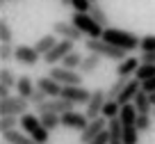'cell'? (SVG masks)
I'll use <instances>...</instances> for the list:
<instances>
[{"instance_id":"6da1fadb","label":"cell","mask_w":155,"mask_h":144,"mask_svg":"<svg viewBox=\"0 0 155 144\" xmlns=\"http://www.w3.org/2000/svg\"><path fill=\"white\" fill-rule=\"evenodd\" d=\"M103 39L110 41V43H114V46H119V48H123L126 53L137 50L139 43H141V37H137L135 32H128V30H119V28H105Z\"/></svg>"},{"instance_id":"7a4b0ae2","label":"cell","mask_w":155,"mask_h":144,"mask_svg":"<svg viewBox=\"0 0 155 144\" xmlns=\"http://www.w3.org/2000/svg\"><path fill=\"white\" fill-rule=\"evenodd\" d=\"M21 128H23L28 135H32L39 144H48L50 142V130L44 126L41 117L34 115V112H25V115H21Z\"/></svg>"},{"instance_id":"3957f363","label":"cell","mask_w":155,"mask_h":144,"mask_svg":"<svg viewBox=\"0 0 155 144\" xmlns=\"http://www.w3.org/2000/svg\"><path fill=\"white\" fill-rule=\"evenodd\" d=\"M84 48H87V53H98L105 60H116V62H121V60L128 57V53L123 50V48L105 41L103 37L101 39H87V41H84Z\"/></svg>"},{"instance_id":"277c9868","label":"cell","mask_w":155,"mask_h":144,"mask_svg":"<svg viewBox=\"0 0 155 144\" xmlns=\"http://www.w3.org/2000/svg\"><path fill=\"white\" fill-rule=\"evenodd\" d=\"M71 23L82 30V34L87 39H101L103 32H105V28H103L89 12H73L71 14Z\"/></svg>"},{"instance_id":"5b68a950","label":"cell","mask_w":155,"mask_h":144,"mask_svg":"<svg viewBox=\"0 0 155 144\" xmlns=\"http://www.w3.org/2000/svg\"><path fill=\"white\" fill-rule=\"evenodd\" d=\"M50 78H55L57 82H62V85H82L84 76L80 71H75V69H66L64 64H53L48 71Z\"/></svg>"},{"instance_id":"8992f818","label":"cell","mask_w":155,"mask_h":144,"mask_svg":"<svg viewBox=\"0 0 155 144\" xmlns=\"http://www.w3.org/2000/svg\"><path fill=\"white\" fill-rule=\"evenodd\" d=\"M75 43H78V41H71V39H59V41L55 43V48H53V50L44 55V62L48 64V67H53V64L62 62V60L66 57V55L71 53V50H75Z\"/></svg>"},{"instance_id":"52a82bcc","label":"cell","mask_w":155,"mask_h":144,"mask_svg":"<svg viewBox=\"0 0 155 144\" xmlns=\"http://www.w3.org/2000/svg\"><path fill=\"white\" fill-rule=\"evenodd\" d=\"M30 101L23 96H7V98H0V115H25L28 112Z\"/></svg>"},{"instance_id":"ba28073f","label":"cell","mask_w":155,"mask_h":144,"mask_svg":"<svg viewBox=\"0 0 155 144\" xmlns=\"http://www.w3.org/2000/svg\"><path fill=\"white\" fill-rule=\"evenodd\" d=\"M73 105H75V103L68 101V98H64V96H55V98H48V101H44L41 105H37V115H44V112L64 115V112L73 110Z\"/></svg>"},{"instance_id":"9c48e42d","label":"cell","mask_w":155,"mask_h":144,"mask_svg":"<svg viewBox=\"0 0 155 144\" xmlns=\"http://www.w3.org/2000/svg\"><path fill=\"white\" fill-rule=\"evenodd\" d=\"M105 101H107V89H94L91 91V98H89V103H87L84 115H87L89 119L103 117V105H105Z\"/></svg>"},{"instance_id":"30bf717a","label":"cell","mask_w":155,"mask_h":144,"mask_svg":"<svg viewBox=\"0 0 155 144\" xmlns=\"http://www.w3.org/2000/svg\"><path fill=\"white\" fill-rule=\"evenodd\" d=\"M14 60H16L18 64H25V67H34V64H39L41 55H39V50H37L34 46L18 43V46H16V53H14Z\"/></svg>"},{"instance_id":"8fae6325","label":"cell","mask_w":155,"mask_h":144,"mask_svg":"<svg viewBox=\"0 0 155 144\" xmlns=\"http://www.w3.org/2000/svg\"><path fill=\"white\" fill-rule=\"evenodd\" d=\"M107 124L110 121L105 119V117H96V119H89V124L84 126V130H80V144H89L94 137H96L98 133H103V130L107 128Z\"/></svg>"},{"instance_id":"7c38bea8","label":"cell","mask_w":155,"mask_h":144,"mask_svg":"<svg viewBox=\"0 0 155 144\" xmlns=\"http://www.w3.org/2000/svg\"><path fill=\"white\" fill-rule=\"evenodd\" d=\"M53 32L62 39H71V41H82V37H84L82 30L78 28V25H73L71 21H57L53 25Z\"/></svg>"},{"instance_id":"4fadbf2b","label":"cell","mask_w":155,"mask_h":144,"mask_svg":"<svg viewBox=\"0 0 155 144\" xmlns=\"http://www.w3.org/2000/svg\"><path fill=\"white\" fill-rule=\"evenodd\" d=\"M62 96L68 98V101H73L75 105L78 103H84V105H87L89 98H91V91H89L87 87H82V85H64Z\"/></svg>"},{"instance_id":"5bb4252c","label":"cell","mask_w":155,"mask_h":144,"mask_svg":"<svg viewBox=\"0 0 155 144\" xmlns=\"http://www.w3.org/2000/svg\"><path fill=\"white\" fill-rule=\"evenodd\" d=\"M89 124V117L84 112H75V110H68L62 115V126L68 130H84V126Z\"/></svg>"},{"instance_id":"9a60e30c","label":"cell","mask_w":155,"mask_h":144,"mask_svg":"<svg viewBox=\"0 0 155 144\" xmlns=\"http://www.w3.org/2000/svg\"><path fill=\"white\" fill-rule=\"evenodd\" d=\"M37 87H39V89H44L46 94L50 96V98H55V96H62V89H64L62 82H57L55 78H50V76L37 78Z\"/></svg>"},{"instance_id":"2e32d148","label":"cell","mask_w":155,"mask_h":144,"mask_svg":"<svg viewBox=\"0 0 155 144\" xmlns=\"http://www.w3.org/2000/svg\"><path fill=\"white\" fill-rule=\"evenodd\" d=\"M2 142L7 144H39L37 139L32 137V135H28L23 128H14V130H7V133H2Z\"/></svg>"},{"instance_id":"e0dca14e","label":"cell","mask_w":155,"mask_h":144,"mask_svg":"<svg viewBox=\"0 0 155 144\" xmlns=\"http://www.w3.org/2000/svg\"><path fill=\"white\" fill-rule=\"evenodd\" d=\"M139 89H141V80H137V78H130V80H128V85L121 89L119 98H116V101H119V105H126V103H132Z\"/></svg>"},{"instance_id":"ac0fdd59","label":"cell","mask_w":155,"mask_h":144,"mask_svg":"<svg viewBox=\"0 0 155 144\" xmlns=\"http://www.w3.org/2000/svg\"><path fill=\"white\" fill-rule=\"evenodd\" d=\"M139 64H141V60H137V57H126V60H121V62H119V67H116V76H121V78L135 76L137 69H139Z\"/></svg>"},{"instance_id":"d6986e66","label":"cell","mask_w":155,"mask_h":144,"mask_svg":"<svg viewBox=\"0 0 155 144\" xmlns=\"http://www.w3.org/2000/svg\"><path fill=\"white\" fill-rule=\"evenodd\" d=\"M101 60H103V57H101L98 53H87V55L82 57V64H80V69H78V71L82 73V76H91V73L101 67Z\"/></svg>"},{"instance_id":"ffe728a7","label":"cell","mask_w":155,"mask_h":144,"mask_svg":"<svg viewBox=\"0 0 155 144\" xmlns=\"http://www.w3.org/2000/svg\"><path fill=\"white\" fill-rule=\"evenodd\" d=\"M16 94L23 96V98H28L30 101V96H32V91L37 89V85H34V80L30 76H18V82H16Z\"/></svg>"},{"instance_id":"44dd1931","label":"cell","mask_w":155,"mask_h":144,"mask_svg":"<svg viewBox=\"0 0 155 144\" xmlns=\"http://www.w3.org/2000/svg\"><path fill=\"white\" fill-rule=\"evenodd\" d=\"M55 43H57V34L50 32V34H44V37H39V39H37V43H34V48H37L39 55L44 57L46 53H50V50L55 48Z\"/></svg>"},{"instance_id":"7402d4cb","label":"cell","mask_w":155,"mask_h":144,"mask_svg":"<svg viewBox=\"0 0 155 144\" xmlns=\"http://www.w3.org/2000/svg\"><path fill=\"white\" fill-rule=\"evenodd\" d=\"M137 117H139V110H137L135 103H126V105H121V112H119V119H121L123 126H130L137 121Z\"/></svg>"},{"instance_id":"603a6c76","label":"cell","mask_w":155,"mask_h":144,"mask_svg":"<svg viewBox=\"0 0 155 144\" xmlns=\"http://www.w3.org/2000/svg\"><path fill=\"white\" fill-rule=\"evenodd\" d=\"M107 128H110V144H123V124L119 117L110 119Z\"/></svg>"},{"instance_id":"cb8c5ba5","label":"cell","mask_w":155,"mask_h":144,"mask_svg":"<svg viewBox=\"0 0 155 144\" xmlns=\"http://www.w3.org/2000/svg\"><path fill=\"white\" fill-rule=\"evenodd\" d=\"M132 103L137 105L139 115H144V112H153V103H150V96H148V91H144V89L137 91V96H135V101H132Z\"/></svg>"},{"instance_id":"d4e9b609","label":"cell","mask_w":155,"mask_h":144,"mask_svg":"<svg viewBox=\"0 0 155 144\" xmlns=\"http://www.w3.org/2000/svg\"><path fill=\"white\" fill-rule=\"evenodd\" d=\"M21 126V117L18 115H0V133L14 130Z\"/></svg>"},{"instance_id":"484cf974","label":"cell","mask_w":155,"mask_h":144,"mask_svg":"<svg viewBox=\"0 0 155 144\" xmlns=\"http://www.w3.org/2000/svg\"><path fill=\"white\" fill-rule=\"evenodd\" d=\"M41 117V121H44V126L53 133V130H57L59 126H62V115H57V112H44V115H39Z\"/></svg>"},{"instance_id":"4316f807","label":"cell","mask_w":155,"mask_h":144,"mask_svg":"<svg viewBox=\"0 0 155 144\" xmlns=\"http://www.w3.org/2000/svg\"><path fill=\"white\" fill-rule=\"evenodd\" d=\"M153 112H144V115H139L137 117V121H135V126L139 128V133H150L153 130Z\"/></svg>"},{"instance_id":"83f0119b","label":"cell","mask_w":155,"mask_h":144,"mask_svg":"<svg viewBox=\"0 0 155 144\" xmlns=\"http://www.w3.org/2000/svg\"><path fill=\"white\" fill-rule=\"evenodd\" d=\"M119 112H121V105H119V101H114V98H107L105 105H103V117L110 121V119H114V117H119Z\"/></svg>"},{"instance_id":"f1b7e54d","label":"cell","mask_w":155,"mask_h":144,"mask_svg":"<svg viewBox=\"0 0 155 144\" xmlns=\"http://www.w3.org/2000/svg\"><path fill=\"white\" fill-rule=\"evenodd\" d=\"M89 14H91L94 19H96L98 23L103 25V28H110V16H107V12L103 9V7L98 5V2H94V5H91V9H89Z\"/></svg>"},{"instance_id":"f546056e","label":"cell","mask_w":155,"mask_h":144,"mask_svg":"<svg viewBox=\"0 0 155 144\" xmlns=\"http://www.w3.org/2000/svg\"><path fill=\"white\" fill-rule=\"evenodd\" d=\"M128 80H130V78H121V76L116 78V80L110 85V89H107V98H114V101H116V98H119V94H121V89L128 85Z\"/></svg>"},{"instance_id":"4dcf8cb0","label":"cell","mask_w":155,"mask_h":144,"mask_svg":"<svg viewBox=\"0 0 155 144\" xmlns=\"http://www.w3.org/2000/svg\"><path fill=\"white\" fill-rule=\"evenodd\" d=\"M139 142V128L135 124L123 126V144H137Z\"/></svg>"},{"instance_id":"1f68e13d","label":"cell","mask_w":155,"mask_h":144,"mask_svg":"<svg viewBox=\"0 0 155 144\" xmlns=\"http://www.w3.org/2000/svg\"><path fill=\"white\" fill-rule=\"evenodd\" d=\"M155 76V64H148V62H141L139 64V69H137V73H135V78L137 80H148V78H153Z\"/></svg>"},{"instance_id":"d6a6232c","label":"cell","mask_w":155,"mask_h":144,"mask_svg":"<svg viewBox=\"0 0 155 144\" xmlns=\"http://www.w3.org/2000/svg\"><path fill=\"white\" fill-rule=\"evenodd\" d=\"M12 41H14V32L9 28V21L2 16L0 19V43H12Z\"/></svg>"},{"instance_id":"836d02e7","label":"cell","mask_w":155,"mask_h":144,"mask_svg":"<svg viewBox=\"0 0 155 144\" xmlns=\"http://www.w3.org/2000/svg\"><path fill=\"white\" fill-rule=\"evenodd\" d=\"M59 64H64L66 69H80V64H82V55L78 53V50H71Z\"/></svg>"},{"instance_id":"e575fe53","label":"cell","mask_w":155,"mask_h":144,"mask_svg":"<svg viewBox=\"0 0 155 144\" xmlns=\"http://www.w3.org/2000/svg\"><path fill=\"white\" fill-rule=\"evenodd\" d=\"M16 82H18V78L14 76V71H12V69H0V85H5V87H16Z\"/></svg>"},{"instance_id":"d590c367","label":"cell","mask_w":155,"mask_h":144,"mask_svg":"<svg viewBox=\"0 0 155 144\" xmlns=\"http://www.w3.org/2000/svg\"><path fill=\"white\" fill-rule=\"evenodd\" d=\"M14 53H16L14 43H0V60H2V62H9V60L14 57Z\"/></svg>"},{"instance_id":"8d00e7d4","label":"cell","mask_w":155,"mask_h":144,"mask_svg":"<svg viewBox=\"0 0 155 144\" xmlns=\"http://www.w3.org/2000/svg\"><path fill=\"white\" fill-rule=\"evenodd\" d=\"M48 98H50V96L46 94L44 89H39V87H37V89L32 91V96H30V103H32V105L37 108V105H41V103H44V101H48Z\"/></svg>"},{"instance_id":"74e56055","label":"cell","mask_w":155,"mask_h":144,"mask_svg":"<svg viewBox=\"0 0 155 144\" xmlns=\"http://www.w3.org/2000/svg\"><path fill=\"white\" fill-rule=\"evenodd\" d=\"M139 48H141V53H146V50H155V34H144Z\"/></svg>"},{"instance_id":"f35d334b","label":"cell","mask_w":155,"mask_h":144,"mask_svg":"<svg viewBox=\"0 0 155 144\" xmlns=\"http://www.w3.org/2000/svg\"><path fill=\"white\" fill-rule=\"evenodd\" d=\"M91 0H71V5L68 7H73V12H89L91 9Z\"/></svg>"},{"instance_id":"ab89813d","label":"cell","mask_w":155,"mask_h":144,"mask_svg":"<svg viewBox=\"0 0 155 144\" xmlns=\"http://www.w3.org/2000/svg\"><path fill=\"white\" fill-rule=\"evenodd\" d=\"M89 144H110V128H105L103 133H98Z\"/></svg>"},{"instance_id":"60d3db41","label":"cell","mask_w":155,"mask_h":144,"mask_svg":"<svg viewBox=\"0 0 155 144\" xmlns=\"http://www.w3.org/2000/svg\"><path fill=\"white\" fill-rule=\"evenodd\" d=\"M141 89H144V91H148V94H150V91H155V76L141 82Z\"/></svg>"},{"instance_id":"b9f144b4","label":"cell","mask_w":155,"mask_h":144,"mask_svg":"<svg viewBox=\"0 0 155 144\" xmlns=\"http://www.w3.org/2000/svg\"><path fill=\"white\" fill-rule=\"evenodd\" d=\"M141 62H148V64H155V50H146V53H141Z\"/></svg>"},{"instance_id":"7bdbcfd3","label":"cell","mask_w":155,"mask_h":144,"mask_svg":"<svg viewBox=\"0 0 155 144\" xmlns=\"http://www.w3.org/2000/svg\"><path fill=\"white\" fill-rule=\"evenodd\" d=\"M9 91H12L9 87H5V85H0V98H7V96H12Z\"/></svg>"},{"instance_id":"ee69618b","label":"cell","mask_w":155,"mask_h":144,"mask_svg":"<svg viewBox=\"0 0 155 144\" xmlns=\"http://www.w3.org/2000/svg\"><path fill=\"white\" fill-rule=\"evenodd\" d=\"M148 96H150V103H153V105H155V91H150Z\"/></svg>"},{"instance_id":"f6af8a7d","label":"cell","mask_w":155,"mask_h":144,"mask_svg":"<svg viewBox=\"0 0 155 144\" xmlns=\"http://www.w3.org/2000/svg\"><path fill=\"white\" fill-rule=\"evenodd\" d=\"M59 2H62V5H71V0H59Z\"/></svg>"},{"instance_id":"bcb514c9","label":"cell","mask_w":155,"mask_h":144,"mask_svg":"<svg viewBox=\"0 0 155 144\" xmlns=\"http://www.w3.org/2000/svg\"><path fill=\"white\" fill-rule=\"evenodd\" d=\"M7 2H18V0H7Z\"/></svg>"},{"instance_id":"7dc6e473","label":"cell","mask_w":155,"mask_h":144,"mask_svg":"<svg viewBox=\"0 0 155 144\" xmlns=\"http://www.w3.org/2000/svg\"><path fill=\"white\" fill-rule=\"evenodd\" d=\"M153 117H155V105H153Z\"/></svg>"},{"instance_id":"c3c4849f","label":"cell","mask_w":155,"mask_h":144,"mask_svg":"<svg viewBox=\"0 0 155 144\" xmlns=\"http://www.w3.org/2000/svg\"><path fill=\"white\" fill-rule=\"evenodd\" d=\"M91 2H98V0H91Z\"/></svg>"},{"instance_id":"681fc988","label":"cell","mask_w":155,"mask_h":144,"mask_svg":"<svg viewBox=\"0 0 155 144\" xmlns=\"http://www.w3.org/2000/svg\"><path fill=\"white\" fill-rule=\"evenodd\" d=\"M2 144H7V142H2Z\"/></svg>"}]
</instances>
